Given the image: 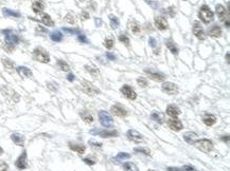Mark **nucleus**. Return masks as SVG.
Returning a JSON list of instances; mask_svg holds the SVG:
<instances>
[{
    "label": "nucleus",
    "instance_id": "obj_5",
    "mask_svg": "<svg viewBox=\"0 0 230 171\" xmlns=\"http://www.w3.org/2000/svg\"><path fill=\"white\" fill-rule=\"evenodd\" d=\"M195 147L197 149H199L201 151L205 152V153H208L211 150L213 149V143L211 142L210 140H207V138H201L199 140H196L194 143Z\"/></svg>",
    "mask_w": 230,
    "mask_h": 171
},
{
    "label": "nucleus",
    "instance_id": "obj_44",
    "mask_svg": "<svg viewBox=\"0 0 230 171\" xmlns=\"http://www.w3.org/2000/svg\"><path fill=\"white\" fill-rule=\"evenodd\" d=\"M137 82H138V84L141 88H145L146 86H148V80H146V78H144V77H139L138 79H137Z\"/></svg>",
    "mask_w": 230,
    "mask_h": 171
},
{
    "label": "nucleus",
    "instance_id": "obj_39",
    "mask_svg": "<svg viewBox=\"0 0 230 171\" xmlns=\"http://www.w3.org/2000/svg\"><path fill=\"white\" fill-rule=\"evenodd\" d=\"M134 151L137 153H142L144 155H151V150L146 147H137L134 149Z\"/></svg>",
    "mask_w": 230,
    "mask_h": 171
},
{
    "label": "nucleus",
    "instance_id": "obj_21",
    "mask_svg": "<svg viewBox=\"0 0 230 171\" xmlns=\"http://www.w3.org/2000/svg\"><path fill=\"white\" fill-rule=\"evenodd\" d=\"M32 10L35 14H40L45 10V3L43 0H36L32 3Z\"/></svg>",
    "mask_w": 230,
    "mask_h": 171
},
{
    "label": "nucleus",
    "instance_id": "obj_55",
    "mask_svg": "<svg viewBox=\"0 0 230 171\" xmlns=\"http://www.w3.org/2000/svg\"><path fill=\"white\" fill-rule=\"evenodd\" d=\"M65 32H68V33H71V34H75V33H79V30H73V29H64Z\"/></svg>",
    "mask_w": 230,
    "mask_h": 171
},
{
    "label": "nucleus",
    "instance_id": "obj_9",
    "mask_svg": "<svg viewBox=\"0 0 230 171\" xmlns=\"http://www.w3.org/2000/svg\"><path fill=\"white\" fill-rule=\"evenodd\" d=\"M161 89H162L163 92H165L169 95H176L178 93V87L176 84H173V82L167 81L161 86Z\"/></svg>",
    "mask_w": 230,
    "mask_h": 171
},
{
    "label": "nucleus",
    "instance_id": "obj_28",
    "mask_svg": "<svg viewBox=\"0 0 230 171\" xmlns=\"http://www.w3.org/2000/svg\"><path fill=\"white\" fill-rule=\"evenodd\" d=\"M203 121L205 125L210 127V126H213L216 123V117L213 114H205L203 117Z\"/></svg>",
    "mask_w": 230,
    "mask_h": 171
},
{
    "label": "nucleus",
    "instance_id": "obj_12",
    "mask_svg": "<svg viewBox=\"0 0 230 171\" xmlns=\"http://www.w3.org/2000/svg\"><path fill=\"white\" fill-rule=\"evenodd\" d=\"M126 136H127V138H129V140L135 142V143H140V142H142V140H143L142 134H140V133H139L137 130H135V129H129V130L126 132Z\"/></svg>",
    "mask_w": 230,
    "mask_h": 171
},
{
    "label": "nucleus",
    "instance_id": "obj_2",
    "mask_svg": "<svg viewBox=\"0 0 230 171\" xmlns=\"http://www.w3.org/2000/svg\"><path fill=\"white\" fill-rule=\"evenodd\" d=\"M216 14H218V18L224 24H225L226 28H229L230 25V16H229V12H228L227 9H225V7H223L222 4H218L216 5Z\"/></svg>",
    "mask_w": 230,
    "mask_h": 171
},
{
    "label": "nucleus",
    "instance_id": "obj_29",
    "mask_svg": "<svg viewBox=\"0 0 230 171\" xmlns=\"http://www.w3.org/2000/svg\"><path fill=\"white\" fill-rule=\"evenodd\" d=\"M85 69H86V71H87V72L89 73L90 75H91L92 77L97 78L98 76H99V70H98L95 65H85Z\"/></svg>",
    "mask_w": 230,
    "mask_h": 171
},
{
    "label": "nucleus",
    "instance_id": "obj_13",
    "mask_svg": "<svg viewBox=\"0 0 230 171\" xmlns=\"http://www.w3.org/2000/svg\"><path fill=\"white\" fill-rule=\"evenodd\" d=\"M1 92L3 93V95L10 97V98L13 99L14 101L19 100V96H18V94H17L13 89H11L10 87H7V86H2V87H1Z\"/></svg>",
    "mask_w": 230,
    "mask_h": 171
},
{
    "label": "nucleus",
    "instance_id": "obj_43",
    "mask_svg": "<svg viewBox=\"0 0 230 171\" xmlns=\"http://www.w3.org/2000/svg\"><path fill=\"white\" fill-rule=\"evenodd\" d=\"M65 21L69 24H74L75 23V19H74V16L72 14H67L65 16Z\"/></svg>",
    "mask_w": 230,
    "mask_h": 171
},
{
    "label": "nucleus",
    "instance_id": "obj_16",
    "mask_svg": "<svg viewBox=\"0 0 230 171\" xmlns=\"http://www.w3.org/2000/svg\"><path fill=\"white\" fill-rule=\"evenodd\" d=\"M168 126H169V128H171V129L174 131H180L182 128H184L182 123L177 117L169 119V121H168Z\"/></svg>",
    "mask_w": 230,
    "mask_h": 171
},
{
    "label": "nucleus",
    "instance_id": "obj_32",
    "mask_svg": "<svg viewBox=\"0 0 230 171\" xmlns=\"http://www.w3.org/2000/svg\"><path fill=\"white\" fill-rule=\"evenodd\" d=\"M165 46H167V48L169 49L173 54H175V55L178 54V48H177V46L175 44V42L173 40H171V39L168 40L167 42H165Z\"/></svg>",
    "mask_w": 230,
    "mask_h": 171
},
{
    "label": "nucleus",
    "instance_id": "obj_60",
    "mask_svg": "<svg viewBox=\"0 0 230 171\" xmlns=\"http://www.w3.org/2000/svg\"><path fill=\"white\" fill-rule=\"evenodd\" d=\"M222 140H226V142L228 143V135H226V138H223Z\"/></svg>",
    "mask_w": 230,
    "mask_h": 171
},
{
    "label": "nucleus",
    "instance_id": "obj_54",
    "mask_svg": "<svg viewBox=\"0 0 230 171\" xmlns=\"http://www.w3.org/2000/svg\"><path fill=\"white\" fill-rule=\"evenodd\" d=\"M106 57L108 58L109 60H115V59H116V56L112 55V54L109 53V52H108V53H106Z\"/></svg>",
    "mask_w": 230,
    "mask_h": 171
},
{
    "label": "nucleus",
    "instance_id": "obj_40",
    "mask_svg": "<svg viewBox=\"0 0 230 171\" xmlns=\"http://www.w3.org/2000/svg\"><path fill=\"white\" fill-rule=\"evenodd\" d=\"M109 20H110V27L112 29H117L119 27V19L115 15H109Z\"/></svg>",
    "mask_w": 230,
    "mask_h": 171
},
{
    "label": "nucleus",
    "instance_id": "obj_27",
    "mask_svg": "<svg viewBox=\"0 0 230 171\" xmlns=\"http://www.w3.org/2000/svg\"><path fill=\"white\" fill-rule=\"evenodd\" d=\"M16 70H17V72H18V74H19L20 76H22V77H32V76H33L32 71L27 67H18Z\"/></svg>",
    "mask_w": 230,
    "mask_h": 171
},
{
    "label": "nucleus",
    "instance_id": "obj_59",
    "mask_svg": "<svg viewBox=\"0 0 230 171\" xmlns=\"http://www.w3.org/2000/svg\"><path fill=\"white\" fill-rule=\"evenodd\" d=\"M226 59H227V63H229V53H227V55H226Z\"/></svg>",
    "mask_w": 230,
    "mask_h": 171
},
{
    "label": "nucleus",
    "instance_id": "obj_30",
    "mask_svg": "<svg viewBox=\"0 0 230 171\" xmlns=\"http://www.w3.org/2000/svg\"><path fill=\"white\" fill-rule=\"evenodd\" d=\"M41 22H43L45 25H47V27H53L54 25V21L52 20L50 15H48V14H44L41 16Z\"/></svg>",
    "mask_w": 230,
    "mask_h": 171
},
{
    "label": "nucleus",
    "instance_id": "obj_36",
    "mask_svg": "<svg viewBox=\"0 0 230 171\" xmlns=\"http://www.w3.org/2000/svg\"><path fill=\"white\" fill-rule=\"evenodd\" d=\"M50 38L53 41H55V42H60V41L63 40V34H62L61 32L55 31V32H53V33H51Z\"/></svg>",
    "mask_w": 230,
    "mask_h": 171
},
{
    "label": "nucleus",
    "instance_id": "obj_42",
    "mask_svg": "<svg viewBox=\"0 0 230 171\" xmlns=\"http://www.w3.org/2000/svg\"><path fill=\"white\" fill-rule=\"evenodd\" d=\"M119 40L121 41V42H123V44H125L126 47L129 46V36H127L126 34H121V35L119 36Z\"/></svg>",
    "mask_w": 230,
    "mask_h": 171
},
{
    "label": "nucleus",
    "instance_id": "obj_10",
    "mask_svg": "<svg viewBox=\"0 0 230 171\" xmlns=\"http://www.w3.org/2000/svg\"><path fill=\"white\" fill-rule=\"evenodd\" d=\"M15 166H16L17 169H19V170H24L26 168H28L27 151H26V150H24V151L21 153V155L16 159V162H15Z\"/></svg>",
    "mask_w": 230,
    "mask_h": 171
},
{
    "label": "nucleus",
    "instance_id": "obj_23",
    "mask_svg": "<svg viewBox=\"0 0 230 171\" xmlns=\"http://www.w3.org/2000/svg\"><path fill=\"white\" fill-rule=\"evenodd\" d=\"M11 140L17 145V146H20V147H24V136L22 134L19 133H13L11 135Z\"/></svg>",
    "mask_w": 230,
    "mask_h": 171
},
{
    "label": "nucleus",
    "instance_id": "obj_37",
    "mask_svg": "<svg viewBox=\"0 0 230 171\" xmlns=\"http://www.w3.org/2000/svg\"><path fill=\"white\" fill-rule=\"evenodd\" d=\"M56 65H57V67L60 68L62 71H65V72H67V71L70 70V67H69V65H68L66 61L62 60V59H58L57 63H56Z\"/></svg>",
    "mask_w": 230,
    "mask_h": 171
},
{
    "label": "nucleus",
    "instance_id": "obj_25",
    "mask_svg": "<svg viewBox=\"0 0 230 171\" xmlns=\"http://www.w3.org/2000/svg\"><path fill=\"white\" fill-rule=\"evenodd\" d=\"M69 148H70L72 151H75L79 154H83L86 150V147L82 144H73V143H69Z\"/></svg>",
    "mask_w": 230,
    "mask_h": 171
},
{
    "label": "nucleus",
    "instance_id": "obj_49",
    "mask_svg": "<svg viewBox=\"0 0 230 171\" xmlns=\"http://www.w3.org/2000/svg\"><path fill=\"white\" fill-rule=\"evenodd\" d=\"M78 39H79V41H81V42H82V44H87V42H88L87 38H86V37H85V35H83V34H79Z\"/></svg>",
    "mask_w": 230,
    "mask_h": 171
},
{
    "label": "nucleus",
    "instance_id": "obj_35",
    "mask_svg": "<svg viewBox=\"0 0 230 171\" xmlns=\"http://www.w3.org/2000/svg\"><path fill=\"white\" fill-rule=\"evenodd\" d=\"M129 28H131L132 32H133L134 34H139V33H140V30H141L140 24H139L137 21H134V20H133L132 22H129Z\"/></svg>",
    "mask_w": 230,
    "mask_h": 171
},
{
    "label": "nucleus",
    "instance_id": "obj_26",
    "mask_svg": "<svg viewBox=\"0 0 230 171\" xmlns=\"http://www.w3.org/2000/svg\"><path fill=\"white\" fill-rule=\"evenodd\" d=\"M184 140H186L188 144H194L197 140V134L195 132H186L184 134Z\"/></svg>",
    "mask_w": 230,
    "mask_h": 171
},
{
    "label": "nucleus",
    "instance_id": "obj_6",
    "mask_svg": "<svg viewBox=\"0 0 230 171\" xmlns=\"http://www.w3.org/2000/svg\"><path fill=\"white\" fill-rule=\"evenodd\" d=\"M99 118H100V123L103 127L105 128H112L114 126V119H112V115L106 112L104 110H101L99 112Z\"/></svg>",
    "mask_w": 230,
    "mask_h": 171
},
{
    "label": "nucleus",
    "instance_id": "obj_51",
    "mask_svg": "<svg viewBox=\"0 0 230 171\" xmlns=\"http://www.w3.org/2000/svg\"><path fill=\"white\" fill-rule=\"evenodd\" d=\"M148 44H150V46H151V47H153V48H154V47L156 46V44H157V41H156V39H155V38H153V37H151V38L148 39Z\"/></svg>",
    "mask_w": 230,
    "mask_h": 171
},
{
    "label": "nucleus",
    "instance_id": "obj_31",
    "mask_svg": "<svg viewBox=\"0 0 230 171\" xmlns=\"http://www.w3.org/2000/svg\"><path fill=\"white\" fill-rule=\"evenodd\" d=\"M81 117L83 118V121L85 122V123H87V124H91L92 122H93V117H92V115L89 113V112H87V111H82L80 113Z\"/></svg>",
    "mask_w": 230,
    "mask_h": 171
},
{
    "label": "nucleus",
    "instance_id": "obj_47",
    "mask_svg": "<svg viewBox=\"0 0 230 171\" xmlns=\"http://www.w3.org/2000/svg\"><path fill=\"white\" fill-rule=\"evenodd\" d=\"M9 170V165L5 162L0 161V171H7Z\"/></svg>",
    "mask_w": 230,
    "mask_h": 171
},
{
    "label": "nucleus",
    "instance_id": "obj_22",
    "mask_svg": "<svg viewBox=\"0 0 230 171\" xmlns=\"http://www.w3.org/2000/svg\"><path fill=\"white\" fill-rule=\"evenodd\" d=\"M151 118H152L154 122H157L158 124H163L165 123V116L163 113L161 112H158V111H153L151 113Z\"/></svg>",
    "mask_w": 230,
    "mask_h": 171
},
{
    "label": "nucleus",
    "instance_id": "obj_56",
    "mask_svg": "<svg viewBox=\"0 0 230 171\" xmlns=\"http://www.w3.org/2000/svg\"><path fill=\"white\" fill-rule=\"evenodd\" d=\"M36 31H37V32H41V33H46L47 30L44 29V28L41 27V25H38V27L36 28Z\"/></svg>",
    "mask_w": 230,
    "mask_h": 171
},
{
    "label": "nucleus",
    "instance_id": "obj_38",
    "mask_svg": "<svg viewBox=\"0 0 230 171\" xmlns=\"http://www.w3.org/2000/svg\"><path fill=\"white\" fill-rule=\"evenodd\" d=\"M2 63L7 70H13L15 67L14 63H13L11 59H9V58H2Z\"/></svg>",
    "mask_w": 230,
    "mask_h": 171
},
{
    "label": "nucleus",
    "instance_id": "obj_46",
    "mask_svg": "<svg viewBox=\"0 0 230 171\" xmlns=\"http://www.w3.org/2000/svg\"><path fill=\"white\" fill-rule=\"evenodd\" d=\"M3 48H4V50L7 51V52L12 53L13 51H14V49H15V46L14 44H7V42H5L4 46H3Z\"/></svg>",
    "mask_w": 230,
    "mask_h": 171
},
{
    "label": "nucleus",
    "instance_id": "obj_24",
    "mask_svg": "<svg viewBox=\"0 0 230 171\" xmlns=\"http://www.w3.org/2000/svg\"><path fill=\"white\" fill-rule=\"evenodd\" d=\"M167 114L169 116H171L172 118H175L180 114V110L178 107L174 106V105H171L167 108Z\"/></svg>",
    "mask_w": 230,
    "mask_h": 171
},
{
    "label": "nucleus",
    "instance_id": "obj_41",
    "mask_svg": "<svg viewBox=\"0 0 230 171\" xmlns=\"http://www.w3.org/2000/svg\"><path fill=\"white\" fill-rule=\"evenodd\" d=\"M114 44H115V40L112 37H108V38L105 39L104 41V46L106 49H112L114 48Z\"/></svg>",
    "mask_w": 230,
    "mask_h": 171
},
{
    "label": "nucleus",
    "instance_id": "obj_33",
    "mask_svg": "<svg viewBox=\"0 0 230 171\" xmlns=\"http://www.w3.org/2000/svg\"><path fill=\"white\" fill-rule=\"evenodd\" d=\"M168 171H196L194 169V167L186 165V166L182 167V168H177V167H169Z\"/></svg>",
    "mask_w": 230,
    "mask_h": 171
},
{
    "label": "nucleus",
    "instance_id": "obj_11",
    "mask_svg": "<svg viewBox=\"0 0 230 171\" xmlns=\"http://www.w3.org/2000/svg\"><path fill=\"white\" fill-rule=\"evenodd\" d=\"M193 34L196 36V38H198L199 40H204L206 39V34L204 31L201 24L199 23V21H194L193 23Z\"/></svg>",
    "mask_w": 230,
    "mask_h": 171
},
{
    "label": "nucleus",
    "instance_id": "obj_45",
    "mask_svg": "<svg viewBox=\"0 0 230 171\" xmlns=\"http://www.w3.org/2000/svg\"><path fill=\"white\" fill-rule=\"evenodd\" d=\"M3 14L4 16H15V17H18L19 14L16 12H13V11H10L9 9H3Z\"/></svg>",
    "mask_w": 230,
    "mask_h": 171
},
{
    "label": "nucleus",
    "instance_id": "obj_58",
    "mask_svg": "<svg viewBox=\"0 0 230 171\" xmlns=\"http://www.w3.org/2000/svg\"><path fill=\"white\" fill-rule=\"evenodd\" d=\"M96 23H97L98 25H100V24H101V20L98 19V18H97V19H96Z\"/></svg>",
    "mask_w": 230,
    "mask_h": 171
},
{
    "label": "nucleus",
    "instance_id": "obj_62",
    "mask_svg": "<svg viewBox=\"0 0 230 171\" xmlns=\"http://www.w3.org/2000/svg\"><path fill=\"white\" fill-rule=\"evenodd\" d=\"M148 171H155V170H153V169H151V170H148Z\"/></svg>",
    "mask_w": 230,
    "mask_h": 171
},
{
    "label": "nucleus",
    "instance_id": "obj_52",
    "mask_svg": "<svg viewBox=\"0 0 230 171\" xmlns=\"http://www.w3.org/2000/svg\"><path fill=\"white\" fill-rule=\"evenodd\" d=\"M89 145H91L92 147H101L102 144L101 143H97V142H93V140H89Z\"/></svg>",
    "mask_w": 230,
    "mask_h": 171
},
{
    "label": "nucleus",
    "instance_id": "obj_14",
    "mask_svg": "<svg viewBox=\"0 0 230 171\" xmlns=\"http://www.w3.org/2000/svg\"><path fill=\"white\" fill-rule=\"evenodd\" d=\"M121 93L123 94L126 98L131 99V100H134V99L137 98V94L136 92L134 91V89H132L129 84H124L123 87L121 88Z\"/></svg>",
    "mask_w": 230,
    "mask_h": 171
},
{
    "label": "nucleus",
    "instance_id": "obj_18",
    "mask_svg": "<svg viewBox=\"0 0 230 171\" xmlns=\"http://www.w3.org/2000/svg\"><path fill=\"white\" fill-rule=\"evenodd\" d=\"M3 33L5 34V42L7 44H18V41H19V38L17 35L15 34H12L11 31L7 30V31H3Z\"/></svg>",
    "mask_w": 230,
    "mask_h": 171
},
{
    "label": "nucleus",
    "instance_id": "obj_4",
    "mask_svg": "<svg viewBox=\"0 0 230 171\" xmlns=\"http://www.w3.org/2000/svg\"><path fill=\"white\" fill-rule=\"evenodd\" d=\"M90 134L93 135H98V136H101V138H116L118 136V131L116 130H109V129H99V128H95L90 130Z\"/></svg>",
    "mask_w": 230,
    "mask_h": 171
},
{
    "label": "nucleus",
    "instance_id": "obj_8",
    "mask_svg": "<svg viewBox=\"0 0 230 171\" xmlns=\"http://www.w3.org/2000/svg\"><path fill=\"white\" fill-rule=\"evenodd\" d=\"M144 72L148 75L151 79L155 80V81H163L165 79V75L161 72H157V71H154L152 69H144Z\"/></svg>",
    "mask_w": 230,
    "mask_h": 171
},
{
    "label": "nucleus",
    "instance_id": "obj_50",
    "mask_svg": "<svg viewBox=\"0 0 230 171\" xmlns=\"http://www.w3.org/2000/svg\"><path fill=\"white\" fill-rule=\"evenodd\" d=\"M168 12H169V15L171 17H174L175 16V7H170L169 9H168Z\"/></svg>",
    "mask_w": 230,
    "mask_h": 171
},
{
    "label": "nucleus",
    "instance_id": "obj_48",
    "mask_svg": "<svg viewBox=\"0 0 230 171\" xmlns=\"http://www.w3.org/2000/svg\"><path fill=\"white\" fill-rule=\"evenodd\" d=\"M89 13L87 12V11H83L82 13H81V19L82 20H87L89 19Z\"/></svg>",
    "mask_w": 230,
    "mask_h": 171
},
{
    "label": "nucleus",
    "instance_id": "obj_19",
    "mask_svg": "<svg viewBox=\"0 0 230 171\" xmlns=\"http://www.w3.org/2000/svg\"><path fill=\"white\" fill-rule=\"evenodd\" d=\"M208 34H209V36L218 38V37H220V35H222V28H220L218 24H213L212 27L209 28Z\"/></svg>",
    "mask_w": 230,
    "mask_h": 171
},
{
    "label": "nucleus",
    "instance_id": "obj_1",
    "mask_svg": "<svg viewBox=\"0 0 230 171\" xmlns=\"http://www.w3.org/2000/svg\"><path fill=\"white\" fill-rule=\"evenodd\" d=\"M198 17H199V19L201 20V21L204 22V23H210L212 20L214 19L213 17V12L210 10V7H208V5H201V7L199 9V12H198Z\"/></svg>",
    "mask_w": 230,
    "mask_h": 171
},
{
    "label": "nucleus",
    "instance_id": "obj_3",
    "mask_svg": "<svg viewBox=\"0 0 230 171\" xmlns=\"http://www.w3.org/2000/svg\"><path fill=\"white\" fill-rule=\"evenodd\" d=\"M33 58L36 61L39 63H48L50 61V55L48 54L45 49L43 48H36L33 50Z\"/></svg>",
    "mask_w": 230,
    "mask_h": 171
},
{
    "label": "nucleus",
    "instance_id": "obj_15",
    "mask_svg": "<svg viewBox=\"0 0 230 171\" xmlns=\"http://www.w3.org/2000/svg\"><path fill=\"white\" fill-rule=\"evenodd\" d=\"M155 25L160 31H165V30L169 29V23H168L167 19L162 16L155 17Z\"/></svg>",
    "mask_w": 230,
    "mask_h": 171
},
{
    "label": "nucleus",
    "instance_id": "obj_34",
    "mask_svg": "<svg viewBox=\"0 0 230 171\" xmlns=\"http://www.w3.org/2000/svg\"><path fill=\"white\" fill-rule=\"evenodd\" d=\"M124 171H139L138 167L136 166V164L132 163V162H126L123 164Z\"/></svg>",
    "mask_w": 230,
    "mask_h": 171
},
{
    "label": "nucleus",
    "instance_id": "obj_57",
    "mask_svg": "<svg viewBox=\"0 0 230 171\" xmlns=\"http://www.w3.org/2000/svg\"><path fill=\"white\" fill-rule=\"evenodd\" d=\"M67 79L69 80V81H73V80H74V75H73V74H69L67 76Z\"/></svg>",
    "mask_w": 230,
    "mask_h": 171
},
{
    "label": "nucleus",
    "instance_id": "obj_53",
    "mask_svg": "<svg viewBox=\"0 0 230 171\" xmlns=\"http://www.w3.org/2000/svg\"><path fill=\"white\" fill-rule=\"evenodd\" d=\"M83 162H84L85 164H87V165H95L96 164L95 161H91V159H83Z\"/></svg>",
    "mask_w": 230,
    "mask_h": 171
},
{
    "label": "nucleus",
    "instance_id": "obj_7",
    "mask_svg": "<svg viewBox=\"0 0 230 171\" xmlns=\"http://www.w3.org/2000/svg\"><path fill=\"white\" fill-rule=\"evenodd\" d=\"M81 89L84 93H86L87 95H96V94H100V90L98 88H96L91 82L83 80L81 82Z\"/></svg>",
    "mask_w": 230,
    "mask_h": 171
},
{
    "label": "nucleus",
    "instance_id": "obj_17",
    "mask_svg": "<svg viewBox=\"0 0 230 171\" xmlns=\"http://www.w3.org/2000/svg\"><path fill=\"white\" fill-rule=\"evenodd\" d=\"M112 114H115L118 117H124V116L127 115V111L124 107H122L121 105H115V106L112 107Z\"/></svg>",
    "mask_w": 230,
    "mask_h": 171
},
{
    "label": "nucleus",
    "instance_id": "obj_61",
    "mask_svg": "<svg viewBox=\"0 0 230 171\" xmlns=\"http://www.w3.org/2000/svg\"><path fill=\"white\" fill-rule=\"evenodd\" d=\"M2 154H3V149L0 147V155H2Z\"/></svg>",
    "mask_w": 230,
    "mask_h": 171
},
{
    "label": "nucleus",
    "instance_id": "obj_20",
    "mask_svg": "<svg viewBox=\"0 0 230 171\" xmlns=\"http://www.w3.org/2000/svg\"><path fill=\"white\" fill-rule=\"evenodd\" d=\"M131 159V154L129 153H126V152H119L118 154L112 159V162L114 164H120L121 162H124L125 159Z\"/></svg>",
    "mask_w": 230,
    "mask_h": 171
}]
</instances>
